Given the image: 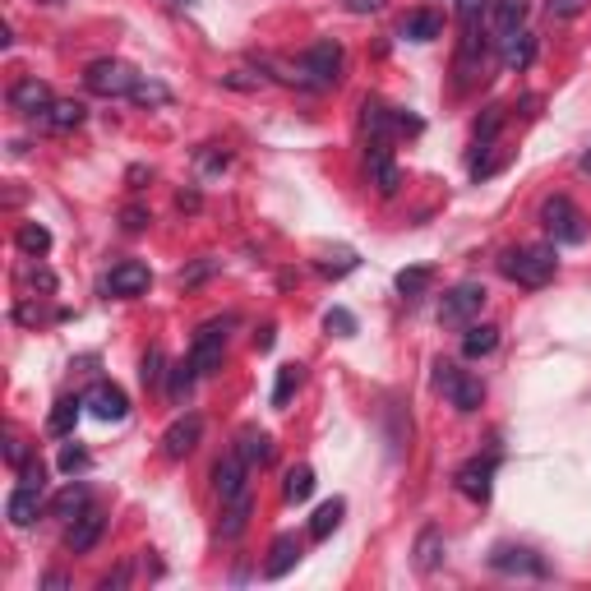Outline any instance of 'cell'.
<instances>
[{"instance_id":"obj_1","label":"cell","mask_w":591,"mask_h":591,"mask_svg":"<svg viewBox=\"0 0 591 591\" xmlns=\"http://www.w3.org/2000/svg\"><path fill=\"white\" fill-rule=\"evenodd\" d=\"M499 273H504L508 282L527 287V291H541L545 282H555L559 254H555V245H518V250H504Z\"/></svg>"},{"instance_id":"obj_2","label":"cell","mask_w":591,"mask_h":591,"mask_svg":"<svg viewBox=\"0 0 591 591\" xmlns=\"http://www.w3.org/2000/svg\"><path fill=\"white\" fill-rule=\"evenodd\" d=\"M338 74H342V42L324 37V42H314V47L301 56L296 84L314 88V93H328V88H338Z\"/></svg>"},{"instance_id":"obj_3","label":"cell","mask_w":591,"mask_h":591,"mask_svg":"<svg viewBox=\"0 0 591 591\" xmlns=\"http://www.w3.org/2000/svg\"><path fill=\"white\" fill-rule=\"evenodd\" d=\"M541 227L550 231V245H582L587 241V222H582L578 204L573 199H564V194H555V199H545L541 204Z\"/></svg>"},{"instance_id":"obj_4","label":"cell","mask_w":591,"mask_h":591,"mask_svg":"<svg viewBox=\"0 0 591 591\" xmlns=\"http://www.w3.org/2000/svg\"><path fill=\"white\" fill-rule=\"evenodd\" d=\"M139 79H144V74H134V65L116 61V56H102V61H93L84 70V88L97 97H130Z\"/></svg>"},{"instance_id":"obj_5","label":"cell","mask_w":591,"mask_h":591,"mask_svg":"<svg viewBox=\"0 0 591 591\" xmlns=\"http://www.w3.org/2000/svg\"><path fill=\"white\" fill-rule=\"evenodd\" d=\"M227 328H231V319H208V324L194 333V342H190V365L199 370V379H204V374H218V370H222V356H227Z\"/></svg>"},{"instance_id":"obj_6","label":"cell","mask_w":591,"mask_h":591,"mask_svg":"<svg viewBox=\"0 0 591 591\" xmlns=\"http://www.w3.org/2000/svg\"><path fill=\"white\" fill-rule=\"evenodd\" d=\"M435 370H439V374H435V384L444 388V393H448V402H453V407H458L462 416H467V411H476V407L485 402V384L476 379V374L458 370L453 361H439Z\"/></svg>"},{"instance_id":"obj_7","label":"cell","mask_w":591,"mask_h":591,"mask_svg":"<svg viewBox=\"0 0 591 591\" xmlns=\"http://www.w3.org/2000/svg\"><path fill=\"white\" fill-rule=\"evenodd\" d=\"M485 296H490V291H485L481 282H458V287L444 296V305H439V324L467 328L471 319L485 310Z\"/></svg>"},{"instance_id":"obj_8","label":"cell","mask_w":591,"mask_h":591,"mask_svg":"<svg viewBox=\"0 0 591 591\" xmlns=\"http://www.w3.org/2000/svg\"><path fill=\"white\" fill-rule=\"evenodd\" d=\"M199 439H204V416H176V421L167 425V435H162V453H167L171 462L190 458L194 448H199Z\"/></svg>"},{"instance_id":"obj_9","label":"cell","mask_w":591,"mask_h":591,"mask_svg":"<svg viewBox=\"0 0 591 591\" xmlns=\"http://www.w3.org/2000/svg\"><path fill=\"white\" fill-rule=\"evenodd\" d=\"M51 107H56V102H51V88L42 84L37 74H28V79H19V84L10 88V111H19L28 121H42Z\"/></svg>"},{"instance_id":"obj_10","label":"cell","mask_w":591,"mask_h":591,"mask_svg":"<svg viewBox=\"0 0 591 591\" xmlns=\"http://www.w3.org/2000/svg\"><path fill=\"white\" fill-rule=\"evenodd\" d=\"M490 568L508 573V578H545V559L536 550H522V545H499L490 555Z\"/></svg>"},{"instance_id":"obj_11","label":"cell","mask_w":591,"mask_h":591,"mask_svg":"<svg viewBox=\"0 0 591 591\" xmlns=\"http://www.w3.org/2000/svg\"><path fill=\"white\" fill-rule=\"evenodd\" d=\"M481 65H485V37H481V28H476V19H471V24L462 28V47H458V61H453L458 88H471V84H476Z\"/></svg>"},{"instance_id":"obj_12","label":"cell","mask_w":591,"mask_h":591,"mask_svg":"<svg viewBox=\"0 0 591 591\" xmlns=\"http://www.w3.org/2000/svg\"><path fill=\"white\" fill-rule=\"evenodd\" d=\"M148 282H153L148 264H139V259H125V264H116V268L107 273L102 291H107V296H121V301H130V296H144Z\"/></svg>"},{"instance_id":"obj_13","label":"cell","mask_w":591,"mask_h":591,"mask_svg":"<svg viewBox=\"0 0 591 591\" xmlns=\"http://www.w3.org/2000/svg\"><path fill=\"white\" fill-rule=\"evenodd\" d=\"M495 471H499V458H471L467 467L458 471V490L471 504H485L490 490H495Z\"/></svg>"},{"instance_id":"obj_14","label":"cell","mask_w":591,"mask_h":591,"mask_svg":"<svg viewBox=\"0 0 591 591\" xmlns=\"http://www.w3.org/2000/svg\"><path fill=\"white\" fill-rule=\"evenodd\" d=\"M301 555H305V541L301 536H291V531H282L278 541H273V550H268V559H264V578L268 582L287 578L291 568L301 564Z\"/></svg>"},{"instance_id":"obj_15","label":"cell","mask_w":591,"mask_h":591,"mask_svg":"<svg viewBox=\"0 0 591 591\" xmlns=\"http://www.w3.org/2000/svg\"><path fill=\"white\" fill-rule=\"evenodd\" d=\"M102 531H107V518H102L97 508H84L79 518H70V531H65V545H70V555H88V550L102 541Z\"/></svg>"},{"instance_id":"obj_16","label":"cell","mask_w":591,"mask_h":591,"mask_svg":"<svg viewBox=\"0 0 591 591\" xmlns=\"http://www.w3.org/2000/svg\"><path fill=\"white\" fill-rule=\"evenodd\" d=\"M245 476H250V462H245L241 453H227V458H222L218 467H213V485H218L222 504H227V499H236V495H245V490H250V481H245Z\"/></svg>"},{"instance_id":"obj_17","label":"cell","mask_w":591,"mask_h":591,"mask_svg":"<svg viewBox=\"0 0 591 591\" xmlns=\"http://www.w3.org/2000/svg\"><path fill=\"white\" fill-rule=\"evenodd\" d=\"M84 402L97 421H125V416H130V398H125L116 384H93Z\"/></svg>"},{"instance_id":"obj_18","label":"cell","mask_w":591,"mask_h":591,"mask_svg":"<svg viewBox=\"0 0 591 591\" xmlns=\"http://www.w3.org/2000/svg\"><path fill=\"white\" fill-rule=\"evenodd\" d=\"M499 61H504V70L522 74L531 61H536V37H531L527 28H518V33L499 37Z\"/></svg>"},{"instance_id":"obj_19","label":"cell","mask_w":591,"mask_h":591,"mask_svg":"<svg viewBox=\"0 0 591 591\" xmlns=\"http://www.w3.org/2000/svg\"><path fill=\"white\" fill-rule=\"evenodd\" d=\"M37 513H42V490H33V485L10 490V499H5V518H10L14 527H33Z\"/></svg>"},{"instance_id":"obj_20","label":"cell","mask_w":591,"mask_h":591,"mask_svg":"<svg viewBox=\"0 0 591 591\" xmlns=\"http://www.w3.org/2000/svg\"><path fill=\"white\" fill-rule=\"evenodd\" d=\"M361 125L370 130V144H388V139H393V130H398V111H388L384 102H374V97H365V107H361Z\"/></svg>"},{"instance_id":"obj_21","label":"cell","mask_w":591,"mask_h":591,"mask_svg":"<svg viewBox=\"0 0 591 591\" xmlns=\"http://www.w3.org/2000/svg\"><path fill=\"white\" fill-rule=\"evenodd\" d=\"M370 176L379 185V194H393L402 185V171L393 162V153H388V144H370Z\"/></svg>"},{"instance_id":"obj_22","label":"cell","mask_w":591,"mask_h":591,"mask_svg":"<svg viewBox=\"0 0 591 591\" xmlns=\"http://www.w3.org/2000/svg\"><path fill=\"white\" fill-rule=\"evenodd\" d=\"M250 508H254L250 490H245V495H236V499H227V504H222V522H218L222 541H236V536H241V531H245V522H250Z\"/></svg>"},{"instance_id":"obj_23","label":"cell","mask_w":591,"mask_h":591,"mask_svg":"<svg viewBox=\"0 0 591 591\" xmlns=\"http://www.w3.org/2000/svg\"><path fill=\"white\" fill-rule=\"evenodd\" d=\"M84 407H88L84 398H61V402H56V407H51V416H47V435H56V439L74 435V425H79V416H84Z\"/></svg>"},{"instance_id":"obj_24","label":"cell","mask_w":591,"mask_h":591,"mask_svg":"<svg viewBox=\"0 0 591 591\" xmlns=\"http://www.w3.org/2000/svg\"><path fill=\"white\" fill-rule=\"evenodd\" d=\"M439 564H444V531L421 527V536H416V568H421V573H435Z\"/></svg>"},{"instance_id":"obj_25","label":"cell","mask_w":591,"mask_h":591,"mask_svg":"<svg viewBox=\"0 0 591 591\" xmlns=\"http://www.w3.org/2000/svg\"><path fill=\"white\" fill-rule=\"evenodd\" d=\"M495 347H499L495 324H467V333H462V356H467V361H481V356H490Z\"/></svg>"},{"instance_id":"obj_26","label":"cell","mask_w":591,"mask_h":591,"mask_svg":"<svg viewBox=\"0 0 591 591\" xmlns=\"http://www.w3.org/2000/svg\"><path fill=\"white\" fill-rule=\"evenodd\" d=\"M522 19H527V0H495V10H490V28H495V37L518 33Z\"/></svg>"},{"instance_id":"obj_27","label":"cell","mask_w":591,"mask_h":591,"mask_svg":"<svg viewBox=\"0 0 591 591\" xmlns=\"http://www.w3.org/2000/svg\"><path fill=\"white\" fill-rule=\"evenodd\" d=\"M236 453H241L250 467H268V462H273V435H264V430H241Z\"/></svg>"},{"instance_id":"obj_28","label":"cell","mask_w":591,"mask_h":591,"mask_svg":"<svg viewBox=\"0 0 591 591\" xmlns=\"http://www.w3.org/2000/svg\"><path fill=\"white\" fill-rule=\"evenodd\" d=\"M342 513H347V504H342V499H328V504L314 508V518H310V541H328V536L342 527Z\"/></svg>"},{"instance_id":"obj_29","label":"cell","mask_w":591,"mask_h":591,"mask_svg":"<svg viewBox=\"0 0 591 591\" xmlns=\"http://www.w3.org/2000/svg\"><path fill=\"white\" fill-rule=\"evenodd\" d=\"M402 37H411V42H435V37H444V19H439L435 10H416V14H407Z\"/></svg>"},{"instance_id":"obj_30","label":"cell","mask_w":591,"mask_h":591,"mask_svg":"<svg viewBox=\"0 0 591 591\" xmlns=\"http://www.w3.org/2000/svg\"><path fill=\"white\" fill-rule=\"evenodd\" d=\"M84 116H88L84 102H56V107L42 116V125H47V130H56V134H70V130H79V125H84Z\"/></svg>"},{"instance_id":"obj_31","label":"cell","mask_w":591,"mask_h":591,"mask_svg":"<svg viewBox=\"0 0 591 591\" xmlns=\"http://www.w3.org/2000/svg\"><path fill=\"white\" fill-rule=\"evenodd\" d=\"M301 379H305V365L301 361L278 365V379H273V407L287 411V402H291V393L301 388Z\"/></svg>"},{"instance_id":"obj_32","label":"cell","mask_w":591,"mask_h":591,"mask_svg":"<svg viewBox=\"0 0 591 591\" xmlns=\"http://www.w3.org/2000/svg\"><path fill=\"white\" fill-rule=\"evenodd\" d=\"M310 495H314V471L305 467V462H296V467L287 471V481H282V499H287V504H305Z\"/></svg>"},{"instance_id":"obj_33","label":"cell","mask_w":591,"mask_h":591,"mask_svg":"<svg viewBox=\"0 0 591 591\" xmlns=\"http://www.w3.org/2000/svg\"><path fill=\"white\" fill-rule=\"evenodd\" d=\"M14 245H19L28 259H42V254L51 250V231L42 227V222H24V227H19V236H14Z\"/></svg>"},{"instance_id":"obj_34","label":"cell","mask_w":591,"mask_h":591,"mask_svg":"<svg viewBox=\"0 0 591 591\" xmlns=\"http://www.w3.org/2000/svg\"><path fill=\"white\" fill-rule=\"evenodd\" d=\"M84 508H88V490H84V485H70V490H61V495H56L51 513H56V518H79Z\"/></svg>"},{"instance_id":"obj_35","label":"cell","mask_w":591,"mask_h":591,"mask_svg":"<svg viewBox=\"0 0 591 591\" xmlns=\"http://www.w3.org/2000/svg\"><path fill=\"white\" fill-rule=\"evenodd\" d=\"M162 365H167V356H162V347H148V356H144V365H139V379H144V388H157L162 384Z\"/></svg>"},{"instance_id":"obj_36","label":"cell","mask_w":591,"mask_h":591,"mask_svg":"<svg viewBox=\"0 0 591 591\" xmlns=\"http://www.w3.org/2000/svg\"><path fill=\"white\" fill-rule=\"evenodd\" d=\"M430 278H435L430 268H402V273H398V291H402V296H421V291L430 287Z\"/></svg>"},{"instance_id":"obj_37","label":"cell","mask_w":591,"mask_h":591,"mask_svg":"<svg viewBox=\"0 0 591 591\" xmlns=\"http://www.w3.org/2000/svg\"><path fill=\"white\" fill-rule=\"evenodd\" d=\"M324 328L333 333V338H356V314L338 305V310H328V314H324Z\"/></svg>"},{"instance_id":"obj_38","label":"cell","mask_w":591,"mask_h":591,"mask_svg":"<svg viewBox=\"0 0 591 591\" xmlns=\"http://www.w3.org/2000/svg\"><path fill=\"white\" fill-rule=\"evenodd\" d=\"M499 125H504V107H485V116L476 121V148L490 144V139L499 134Z\"/></svg>"},{"instance_id":"obj_39","label":"cell","mask_w":591,"mask_h":591,"mask_svg":"<svg viewBox=\"0 0 591 591\" xmlns=\"http://www.w3.org/2000/svg\"><path fill=\"white\" fill-rule=\"evenodd\" d=\"M134 102H139V107H162V102H167V88H162V84H153V79H139V84H134Z\"/></svg>"},{"instance_id":"obj_40","label":"cell","mask_w":591,"mask_h":591,"mask_svg":"<svg viewBox=\"0 0 591 591\" xmlns=\"http://www.w3.org/2000/svg\"><path fill=\"white\" fill-rule=\"evenodd\" d=\"M194 379H199V370H194L190 361H181V365H176V370H171V398L181 402L185 393H190V384H194Z\"/></svg>"},{"instance_id":"obj_41","label":"cell","mask_w":591,"mask_h":591,"mask_svg":"<svg viewBox=\"0 0 591 591\" xmlns=\"http://www.w3.org/2000/svg\"><path fill=\"white\" fill-rule=\"evenodd\" d=\"M550 19H578V14L591 10V0H545Z\"/></svg>"},{"instance_id":"obj_42","label":"cell","mask_w":591,"mask_h":591,"mask_svg":"<svg viewBox=\"0 0 591 591\" xmlns=\"http://www.w3.org/2000/svg\"><path fill=\"white\" fill-rule=\"evenodd\" d=\"M19 485H33V490H47V467L37 458H28L24 467H19Z\"/></svg>"},{"instance_id":"obj_43","label":"cell","mask_w":591,"mask_h":591,"mask_svg":"<svg viewBox=\"0 0 591 591\" xmlns=\"http://www.w3.org/2000/svg\"><path fill=\"white\" fill-rule=\"evenodd\" d=\"M88 467V453H84V448H79V444H65L61 448V471H65V476H74V471H84Z\"/></svg>"},{"instance_id":"obj_44","label":"cell","mask_w":591,"mask_h":591,"mask_svg":"<svg viewBox=\"0 0 591 591\" xmlns=\"http://www.w3.org/2000/svg\"><path fill=\"white\" fill-rule=\"evenodd\" d=\"M208 273H218V259H199L194 268H181V287H194V282H204Z\"/></svg>"},{"instance_id":"obj_45","label":"cell","mask_w":591,"mask_h":591,"mask_svg":"<svg viewBox=\"0 0 591 591\" xmlns=\"http://www.w3.org/2000/svg\"><path fill=\"white\" fill-rule=\"evenodd\" d=\"M125 582H130V564H121L116 573H107V578L97 582V587H102V591H116V587H125Z\"/></svg>"},{"instance_id":"obj_46","label":"cell","mask_w":591,"mask_h":591,"mask_svg":"<svg viewBox=\"0 0 591 591\" xmlns=\"http://www.w3.org/2000/svg\"><path fill=\"white\" fill-rule=\"evenodd\" d=\"M28 278H33V287H42V291H56V273H51V268H42V264H37L33 273H28Z\"/></svg>"},{"instance_id":"obj_47","label":"cell","mask_w":591,"mask_h":591,"mask_svg":"<svg viewBox=\"0 0 591 591\" xmlns=\"http://www.w3.org/2000/svg\"><path fill=\"white\" fill-rule=\"evenodd\" d=\"M5 458H10V467H24V462H28V448L10 435V444H5Z\"/></svg>"},{"instance_id":"obj_48","label":"cell","mask_w":591,"mask_h":591,"mask_svg":"<svg viewBox=\"0 0 591 591\" xmlns=\"http://www.w3.org/2000/svg\"><path fill=\"white\" fill-rule=\"evenodd\" d=\"M144 222H148L144 208H125V231H144Z\"/></svg>"},{"instance_id":"obj_49","label":"cell","mask_w":591,"mask_h":591,"mask_svg":"<svg viewBox=\"0 0 591 591\" xmlns=\"http://www.w3.org/2000/svg\"><path fill=\"white\" fill-rule=\"evenodd\" d=\"M42 587H47V591H65V587H70V578H65V573H47Z\"/></svg>"},{"instance_id":"obj_50","label":"cell","mask_w":591,"mask_h":591,"mask_svg":"<svg viewBox=\"0 0 591 591\" xmlns=\"http://www.w3.org/2000/svg\"><path fill=\"white\" fill-rule=\"evenodd\" d=\"M347 5H351V10H356V14H374V10H379V5H384V0H347Z\"/></svg>"},{"instance_id":"obj_51","label":"cell","mask_w":591,"mask_h":591,"mask_svg":"<svg viewBox=\"0 0 591 591\" xmlns=\"http://www.w3.org/2000/svg\"><path fill=\"white\" fill-rule=\"evenodd\" d=\"M254 347H259V351H268V347H273V324L254 333Z\"/></svg>"},{"instance_id":"obj_52","label":"cell","mask_w":591,"mask_h":591,"mask_svg":"<svg viewBox=\"0 0 591 591\" xmlns=\"http://www.w3.org/2000/svg\"><path fill=\"white\" fill-rule=\"evenodd\" d=\"M582 171H587V176H591V148H587V153H582Z\"/></svg>"},{"instance_id":"obj_53","label":"cell","mask_w":591,"mask_h":591,"mask_svg":"<svg viewBox=\"0 0 591 591\" xmlns=\"http://www.w3.org/2000/svg\"><path fill=\"white\" fill-rule=\"evenodd\" d=\"M51 5H56V0H51Z\"/></svg>"}]
</instances>
